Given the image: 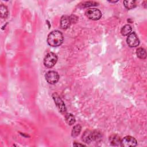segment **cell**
I'll return each mask as SVG.
<instances>
[{
	"label": "cell",
	"instance_id": "6da1fadb",
	"mask_svg": "<svg viewBox=\"0 0 147 147\" xmlns=\"http://www.w3.org/2000/svg\"><path fill=\"white\" fill-rule=\"evenodd\" d=\"M64 40L62 33L59 30H53L48 36L47 42L51 47H58L60 45Z\"/></svg>",
	"mask_w": 147,
	"mask_h": 147
},
{
	"label": "cell",
	"instance_id": "7a4b0ae2",
	"mask_svg": "<svg viewBox=\"0 0 147 147\" xmlns=\"http://www.w3.org/2000/svg\"><path fill=\"white\" fill-rule=\"evenodd\" d=\"M102 134L98 131L86 130L82 136V140L87 144H90L92 141H98L101 139Z\"/></svg>",
	"mask_w": 147,
	"mask_h": 147
},
{
	"label": "cell",
	"instance_id": "3957f363",
	"mask_svg": "<svg viewBox=\"0 0 147 147\" xmlns=\"http://www.w3.org/2000/svg\"><path fill=\"white\" fill-rule=\"evenodd\" d=\"M57 61V55L53 52H49L47 54L44 59V64L47 68L53 67Z\"/></svg>",
	"mask_w": 147,
	"mask_h": 147
},
{
	"label": "cell",
	"instance_id": "277c9868",
	"mask_svg": "<svg viewBox=\"0 0 147 147\" xmlns=\"http://www.w3.org/2000/svg\"><path fill=\"white\" fill-rule=\"evenodd\" d=\"M85 14L87 18L92 20H98L102 17L101 11L96 8H91L88 9Z\"/></svg>",
	"mask_w": 147,
	"mask_h": 147
},
{
	"label": "cell",
	"instance_id": "5b68a950",
	"mask_svg": "<svg viewBox=\"0 0 147 147\" xmlns=\"http://www.w3.org/2000/svg\"><path fill=\"white\" fill-rule=\"evenodd\" d=\"M47 82L51 84L56 83L59 79L58 73L55 71H49L47 72L45 75Z\"/></svg>",
	"mask_w": 147,
	"mask_h": 147
},
{
	"label": "cell",
	"instance_id": "8992f818",
	"mask_svg": "<svg viewBox=\"0 0 147 147\" xmlns=\"http://www.w3.org/2000/svg\"><path fill=\"white\" fill-rule=\"evenodd\" d=\"M137 145V142L135 138L130 136H127L121 140L120 146L123 147H130L136 146Z\"/></svg>",
	"mask_w": 147,
	"mask_h": 147
},
{
	"label": "cell",
	"instance_id": "52a82bcc",
	"mask_svg": "<svg viewBox=\"0 0 147 147\" xmlns=\"http://www.w3.org/2000/svg\"><path fill=\"white\" fill-rule=\"evenodd\" d=\"M126 42L130 47H136L140 44V41L137 35L135 32L130 33L126 38Z\"/></svg>",
	"mask_w": 147,
	"mask_h": 147
},
{
	"label": "cell",
	"instance_id": "ba28073f",
	"mask_svg": "<svg viewBox=\"0 0 147 147\" xmlns=\"http://www.w3.org/2000/svg\"><path fill=\"white\" fill-rule=\"evenodd\" d=\"M52 98L55 101V103L61 113H64L66 111V107L65 104L61 98L57 93H54L52 95Z\"/></svg>",
	"mask_w": 147,
	"mask_h": 147
},
{
	"label": "cell",
	"instance_id": "9c48e42d",
	"mask_svg": "<svg viewBox=\"0 0 147 147\" xmlns=\"http://www.w3.org/2000/svg\"><path fill=\"white\" fill-rule=\"evenodd\" d=\"M71 22H72L70 17L63 16L60 19V26L63 29H67L70 26Z\"/></svg>",
	"mask_w": 147,
	"mask_h": 147
},
{
	"label": "cell",
	"instance_id": "30bf717a",
	"mask_svg": "<svg viewBox=\"0 0 147 147\" xmlns=\"http://www.w3.org/2000/svg\"><path fill=\"white\" fill-rule=\"evenodd\" d=\"M109 141L110 142V144L113 146L121 145V140L120 137L116 134H113L109 138Z\"/></svg>",
	"mask_w": 147,
	"mask_h": 147
},
{
	"label": "cell",
	"instance_id": "8fae6325",
	"mask_svg": "<svg viewBox=\"0 0 147 147\" xmlns=\"http://www.w3.org/2000/svg\"><path fill=\"white\" fill-rule=\"evenodd\" d=\"M136 55L141 59H145L146 57V51L143 48H138L136 51Z\"/></svg>",
	"mask_w": 147,
	"mask_h": 147
},
{
	"label": "cell",
	"instance_id": "7c38bea8",
	"mask_svg": "<svg viewBox=\"0 0 147 147\" xmlns=\"http://www.w3.org/2000/svg\"><path fill=\"white\" fill-rule=\"evenodd\" d=\"M65 119L67 123L69 125L74 124L75 122V118L74 116V115H72L71 113L66 114L65 115Z\"/></svg>",
	"mask_w": 147,
	"mask_h": 147
},
{
	"label": "cell",
	"instance_id": "4fadbf2b",
	"mask_svg": "<svg viewBox=\"0 0 147 147\" xmlns=\"http://www.w3.org/2000/svg\"><path fill=\"white\" fill-rule=\"evenodd\" d=\"M131 32V27L129 25H124L121 30V33L123 36H128Z\"/></svg>",
	"mask_w": 147,
	"mask_h": 147
},
{
	"label": "cell",
	"instance_id": "5bb4252c",
	"mask_svg": "<svg viewBox=\"0 0 147 147\" xmlns=\"http://www.w3.org/2000/svg\"><path fill=\"white\" fill-rule=\"evenodd\" d=\"M0 16L1 18H6L8 16V10L6 6L2 4L0 6Z\"/></svg>",
	"mask_w": 147,
	"mask_h": 147
},
{
	"label": "cell",
	"instance_id": "9a60e30c",
	"mask_svg": "<svg viewBox=\"0 0 147 147\" xmlns=\"http://www.w3.org/2000/svg\"><path fill=\"white\" fill-rule=\"evenodd\" d=\"M81 129H82V127L80 125H75L74 127H73V129L72 130V131H71V136L73 137H77L80 133V131H81Z\"/></svg>",
	"mask_w": 147,
	"mask_h": 147
},
{
	"label": "cell",
	"instance_id": "2e32d148",
	"mask_svg": "<svg viewBox=\"0 0 147 147\" xmlns=\"http://www.w3.org/2000/svg\"><path fill=\"white\" fill-rule=\"evenodd\" d=\"M123 5L127 9H131L134 8L136 6L135 1H124Z\"/></svg>",
	"mask_w": 147,
	"mask_h": 147
},
{
	"label": "cell",
	"instance_id": "e0dca14e",
	"mask_svg": "<svg viewBox=\"0 0 147 147\" xmlns=\"http://www.w3.org/2000/svg\"><path fill=\"white\" fill-rule=\"evenodd\" d=\"M82 6L83 7H90V6H96L98 5L96 2H91V1H88V2H83L82 3Z\"/></svg>",
	"mask_w": 147,
	"mask_h": 147
},
{
	"label": "cell",
	"instance_id": "ac0fdd59",
	"mask_svg": "<svg viewBox=\"0 0 147 147\" xmlns=\"http://www.w3.org/2000/svg\"><path fill=\"white\" fill-rule=\"evenodd\" d=\"M74 146H85V145H83V144H74Z\"/></svg>",
	"mask_w": 147,
	"mask_h": 147
}]
</instances>
